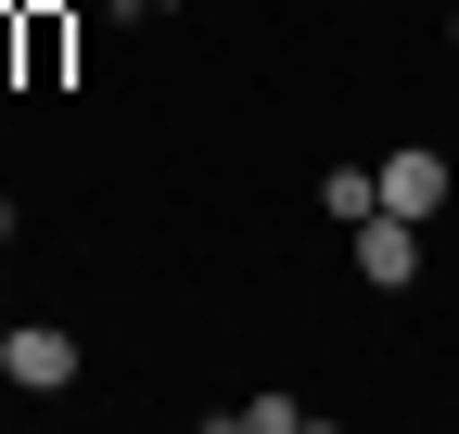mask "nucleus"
<instances>
[{"instance_id": "7ed1b4c3", "label": "nucleus", "mask_w": 459, "mask_h": 434, "mask_svg": "<svg viewBox=\"0 0 459 434\" xmlns=\"http://www.w3.org/2000/svg\"><path fill=\"white\" fill-rule=\"evenodd\" d=\"M383 217H409V230H421V217H446V153H383Z\"/></svg>"}, {"instance_id": "0eeeda50", "label": "nucleus", "mask_w": 459, "mask_h": 434, "mask_svg": "<svg viewBox=\"0 0 459 434\" xmlns=\"http://www.w3.org/2000/svg\"><path fill=\"white\" fill-rule=\"evenodd\" d=\"M446 39H459V0H446Z\"/></svg>"}, {"instance_id": "20e7f679", "label": "nucleus", "mask_w": 459, "mask_h": 434, "mask_svg": "<svg viewBox=\"0 0 459 434\" xmlns=\"http://www.w3.org/2000/svg\"><path fill=\"white\" fill-rule=\"evenodd\" d=\"M319 204L344 217V230H358V217H383V167H332V179H319Z\"/></svg>"}, {"instance_id": "f03ea898", "label": "nucleus", "mask_w": 459, "mask_h": 434, "mask_svg": "<svg viewBox=\"0 0 459 434\" xmlns=\"http://www.w3.org/2000/svg\"><path fill=\"white\" fill-rule=\"evenodd\" d=\"M358 282L370 294H409L421 282V230H409V217H358Z\"/></svg>"}, {"instance_id": "39448f33", "label": "nucleus", "mask_w": 459, "mask_h": 434, "mask_svg": "<svg viewBox=\"0 0 459 434\" xmlns=\"http://www.w3.org/2000/svg\"><path fill=\"white\" fill-rule=\"evenodd\" d=\"M230 434H307V396H243V409H230Z\"/></svg>"}, {"instance_id": "6e6552de", "label": "nucleus", "mask_w": 459, "mask_h": 434, "mask_svg": "<svg viewBox=\"0 0 459 434\" xmlns=\"http://www.w3.org/2000/svg\"><path fill=\"white\" fill-rule=\"evenodd\" d=\"M446 102H459V90H446Z\"/></svg>"}, {"instance_id": "f257e3e1", "label": "nucleus", "mask_w": 459, "mask_h": 434, "mask_svg": "<svg viewBox=\"0 0 459 434\" xmlns=\"http://www.w3.org/2000/svg\"><path fill=\"white\" fill-rule=\"evenodd\" d=\"M0 384L13 396H65L77 384V333L65 319H13V333H0Z\"/></svg>"}, {"instance_id": "423d86ee", "label": "nucleus", "mask_w": 459, "mask_h": 434, "mask_svg": "<svg viewBox=\"0 0 459 434\" xmlns=\"http://www.w3.org/2000/svg\"><path fill=\"white\" fill-rule=\"evenodd\" d=\"M26 77H39V90L65 77V13H26Z\"/></svg>"}]
</instances>
